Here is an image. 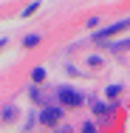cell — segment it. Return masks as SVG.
I'll use <instances>...</instances> for the list:
<instances>
[{
  "instance_id": "5b68a950",
  "label": "cell",
  "mask_w": 130,
  "mask_h": 133,
  "mask_svg": "<svg viewBox=\"0 0 130 133\" xmlns=\"http://www.w3.org/2000/svg\"><path fill=\"white\" fill-rule=\"evenodd\" d=\"M37 43H40V37H37V34H31V37H26V43H23V45L31 48V45H37Z\"/></svg>"
},
{
  "instance_id": "277c9868",
  "label": "cell",
  "mask_w": 130,
  "mask_h": 133,
  "mask_svg": "<svg viewBox=\"0 0 130 133\" xmlns=\"http://www.w3.org/2000/svg\"><path fill=\"white\" fill-rule=\"evenodd\" d=\"M31 79H34V82H43V79H45V71H43V68H34V71H31Z\"/></svg>"
},
{
  "instance_id": "7a4b0ae2",
  "label": "cell",
  "mask_w": 130,
  "mask_h": 133,
  "mask_svg": "<svg viewBox=\"0 0 130 133\" xmlns=\"http://www.w3.org/2000/svg\"><path fill=\"white\" fill-rule=\"evenodd\" d=\"M125 28H130V20H119V23H113L110 28H102L99 34H93V40H96V43H102V40H107V37H113V34L125 31Z\"/></svg>"
},
{
  "instance_id": "3957f363",
  "label": "cell",
  "mask_w": 130,
  "mask_h": 133,
  "mask_svg": "<svg viewBox=\"0 0 130 133\" xmlns=\"http://www.w3.org/2000/svg\"><path fill=\"white\" fill-rule=\"evenodd\" d=\"M59 119H62V110H59V108H45L43 116H40V122H43L45 128H57Z\"/></svg>"
},
{
  "instance_id": "8992f818",
  "label": "cell",
  "mask_w": 130,
  "mask_h": 133,
  "mask_svg": "<svg viewBox=\"0 0 130 133\" xmlns=\"http://www.w3.org/2000/svg\"><path fill=\"white\" fill-rule=\"evenodd\" d=\"M37 9H40V3H31V6H28L26 11H23V17H31V14H34V11H37Z\"/></svg>"
},
{
  "instance_id": "52a82bcc",
  "label": "cell",
  "mask_w": 130,
  "mask_h": 133,
  "mask_svg": "<svg viewBox=\"0 0 130 133\" xmlns=\"http://www.w3.org/2000/svg\"><path fill=\"white\" fill-rule=\"evenodd\" d=\"M130 48V40H125V43H116V45H113V51H127Z\"/></svg>"
},
{
  "instance_id": "6da1fadb",
  "label": "cell",
  "mask_w": 130,
  "mask_h": 133,
  "mask_svg": "<svg viewBox=\"0 0 130 133\" xmlns=\"http://www.w3.org/2000/svg\"><path fill=\"white\" fill-rule=\"evenodd\" d=\"M57 99H59V102H65L68 108L82 105V94H79V91H74V88H68V85H62V88L57 91Z\"/></svg>"
},
{
  "instance_id": "9c48e42d",
  "label": "cell",
  "mask_w": 130,
  "mask_h": 133,
  "mask_svg": "<svg viewBox=\"0 0 130 133\" xmlns=\"http://www.w3.org/2000/svg\"><path fill=\"white\" fill-rule=\"evenodd\" d=\"M119 91H122L119 85H110V88H107V96H119Z\"/></svg>"
},
{
  "instance_id": "ba28073f",
  "label": "cell",
  "mask_w": 130,
  "mask_h": 133,
  "mask_svg": "<svg viewBox=\"0 0 130 133\" xmlns=\"http://www.w3.org/2000/svg\"><path fill=\"white\" fill-rule=\"evenodd\" d=\"M11 116H14V108H6V110L0 113V119H3V122H6V119H11Z\"/></svg>"
}]
</instances>
